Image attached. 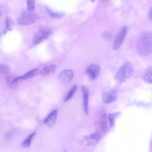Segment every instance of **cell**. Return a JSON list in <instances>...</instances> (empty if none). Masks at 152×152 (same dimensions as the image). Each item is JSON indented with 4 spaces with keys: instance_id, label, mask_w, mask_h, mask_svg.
<instances>
[{
    "instance_id": "1",
    "label": "cell",
    "mask_w": 152,
    "mask_h": 152,
    "mask_svg": "<svg viewBox=\"0 0 152 152\" xmlns=\"http://www.w3.org/2000/svg\"><path fill=\"white\" fill-rule=\"evenodd\" d=\"M137 52L138 55L145 56L152 52V32L144 33L137 44Z\"/></svg>"
},
{
    "instance_id": "2",
    "label": "cell",
    "mask_w": 152,
    "mask_h": 152,
    "mask_svg": "<svg viewBox=\"0 0 152 152\" xmlns=\"http://www.w3.org/2000/svg\"><path fill=\"white\" fill-rule=\"evenodd\" d=\"M134 72L132 64L129 62H125L116 72L115 78L118 83H122L131 77Z\"/></svg>"
},
{
    "instance_id": "3",
    "label": "cell",
    "mask_w": 152,
    "mask_h": 152,
    "mask_svg": "<svg viewBox=\"0 0 152 152\" xmlns=\"http://www.w3.org/2000/svg\"><path fill=\"white\" fill-rule=\"evenodd\" d=\"M52 34V30L49 27H42L39 29L33 37L32 42L34 45L39 44L47 39Z\"/></svg>"
},
{
    "instance_id": "4",
    "label": "cell",
    "mask_w": 152,
    "mask_h": 152,
    "mask_svg": "<svg viewBox=\"0 0 152 152\" xmlns=\"http://www.w3.org/2000/svg\"><path fill=\"white\" fill-rule=\"evenodd\" d=\"M37 16L33 12L28 11H23L17 18V23L21 25H29L36 22Z\"/></svg>"
},
{
    "instance_id": "5",
    "label": "cell",
    "mask_w": 152,
    "mask_h": 152,
    "mask_svg": "<svg viewBox=\"0 0 152 152\" xmlns=\"http://www.w3.org/2000/svg\"><path fill=\"white\" fill-rule=\"evenodd\" d=\"M126 33H127V27L126 26L122 27L120 30V31H119V33L117 34L113 41V46H112L113 50H116L120 48L126 35Z\"/></svg>"
},
{
    "instance_id": "6",
    "label": "cell",
    "mask_w": 152,
    "mask_h": 152,
    "mask_svg": "<svg viewBox=\"0 0 152 152\" xmlns=\"http://www.w3.org/2000/svg\"><path fill=\"white\" fill-rule=\"evenodd\" d=\"M74 77V72L72 69H68L61 71L58 74V80L63 84H68Z\"/></svg>"
},
{
    "instance_id": "7",
    "label": "cell",
    "mask_w": 152,
    "mask_h": 152,
    "mask_svg": "<svg viewBox=\"0 0 152 152\" xmlns=\"http://www.w3.org/2000/svg\"><path fill=\"white\" fill-rule=\"evenodd\" d=\"M100 71V67L98 65L91 64L89 65L86 69V74L91 80H94L96 78L99 74Z\"/></svg>"
},
{
    "instance_id": "8",
    "label": "cell",
    "mask_w": 152,
    "mask_h": 152,
    "mask_svg": "<svg viewBox=\"0 0 152 152\" xmlns=\"http://www.w3.org/2000/svg\"><path fill=\"white\" fill-rule=\"evenodd\" d=\"M101 139V135L99 132H94L88 135H86L84 138V141L88 145H96Z\"/></svg>"
},
{
    "instance_id": "9",
    "label": "cell",
    "mask_w": 152,
    "mask_h": 152,
    "mask_svg": "<svg viewBox=\"0 0 152 152\" xmlns=\"http://www.w3.org/2000/svg\"><path fill=\"white\" fill-rule=\"evenodd\" d=\"M39 69V68H35V69H33L28 72H27V73L24 74V75H22L20 77H16L14 79H13L11 83L12 84H14V83H17L19 81H23V80H27V79H29L30 78H32L33 77H34L37 73L38 72Z\"/></svg>"
},
{
    "instance_id": "10",
    "label": "cell",
    "mask_w": 152,
    "mask_h": 152,
    "mask_svg": "<svg viewBox=\"0 0 152 152\" xmlns=\"http://www.w3.org/2000/svg\"><path fill=\"white\" fill-rule=\"evenodd\" d=\"M97 124L99 129L104 131L107 126V115L104 110L100 112L97 116Z\"/></svg>"
},
{
    "instance_id": "11",
    "label": "cell",
    "mask_w": 152,
    "mask_h": 152,
    "mask_svg": "<svg viewBox=\"0 0 152 152\" xmlns=\"http://www.w3.org/2000/svg\"><path fill=\"white\" fill-rule=\"evenodd\" d=\"M117 93L116 91L112 90L109 92H106L102 96L103 102L105 104H109L114 102L117 98Z\"/></svg>"
},
{
    "instance_id": "12",
    "label": "cell",
    "mask_w": 152,
    "mask_h": 152,
    "mask_svg": "<svg viewBox=\"0 0 152 152\" xmlns=\"http://www.w3.org/2000/svg\"><path fill=\"white\" fill-rule=\"evenodd\" d=\"M81 91L83 97V108L84 113L87 115L88 113V96H89V91L87 87L84 86H81Z\"/></svg>"
},
{
    "instance_id": "13",
    "label": "cell",
    "mask_w": 152,
    "mask_h": 152,
    "mask_svg": "<svg viewBox=\"0 0 152 152\" xmlns=\"http://www.w3.org/2000/svg\"><path fill=\"white\" fill-rule=\"evenodd\" d=\"M58 115V110L55 109L53 110L43 121V123L45 125L52 127L55 123Z\"/></svg>"
},
{
    "instance_id": "14",
    "label": "cell",
    "mask_w": 152,
    "mask_h": 152,
    "mask_svg": "<svg viewBox=\"0 0 152 152\" xmlns=\"http://www.w3.org/2000/svg\"><path fill=\"white\" fill-rule=\"evenodd\" d=\"M142 79L147 83L152 84V66L146 69L142 74Z\"/></svg>"
},
{
    "instance_id": "15",
    "label": "cell",
    "mask_w": 152,
    "mask_h": 152,
    "mask_svg": "<svg viewBox=\"0 0 152 152\" xmlns=\"http://www.w3.org/2000/svg\"><path fill=\"white\" fill-rule=\"evenodd\" d=\"M56 66L54 64L49 65H48V66H45V68H43L40 71V73L42 75H49V74L55 72V71L56 69Z\"/></svg>"
},
{
    "instance_id": "16",
    "label": "cell",
    "mask_w": 152,
    "mask_h": 152,
    "mask_svg": "<svg viewBox=\"0 0 152 152\" xmlns=\"http://www.w3.org/2000/svg\"><path fill=\"white\" fill-rule=\"evenodd\" d=\"M35 134H36V132H34L31 133L30 135H28L21 143V147L23 148H27V147H30L31 141H32V139L34 137V136L35 135Z\"/></svg>"
},
{
    "instance_id": "17",
    "label": "cell",
    "mask_w": 152,
    "mask_h": 152,
    "mask_svg": "<svg viewBox=\"0 0 152 152\" xmlns=\"http://www.w3.org/2000/svg\"><path fill=\"white\" fill-rule=\"evenodd\" d=\"M46 11L48 13V14L52 17H54V18H61V17H62L64 15V14L62 12H56V11H53V10L48 8H46Z\"/></svg>"
},
{
    "instance_id": "18",
    "label": "cell",
    "mask_w": 152,
    "mask_h": 152,
    "mask_svg": "<svg viewBox=\"0 0 152 152\" xmlns=\"http://www.w3.org/2000/svg\"><path fill=\"white\" fill-rule=\"evenodd\" d=\"M77 90V87L76 86H74L71 89L69 90V91L68 92V93L66 94L65 99H64V102H66L67 101H68L70 99H71L73 96V95L74 94V93L76 92Z\"/></svg>"
},
{
    "instance_id": "19",
    "label": "cell",
    "mask_w": 152,
    "mask_h": 152,
    "mask_svg": "<svg viewBox=\"0 0 152 152\" xmlns=\"http://www.w3.org/2000/svg\"><path fill=\"white\" fill-rule=\"evenodd\" d=\"M0 71L1 74L3 75H8L10 72V69L9 68V66L5 64H1L0 65Z\"/></svg>"
},
{
    "instance_id": "20",
    "label": "cell",
    "mask_w": 152,
    "mask_h": 152,
    "mask_svg": "<svg viewBox=\"0 0 152 152\" xmlns=\"http://www.w3.org/2000/svg\"><path fill=\"white\" fill-rule=\"evenodd\" d=\"M118 114V113H109V116H108V119H109V124H110V127H112L113 126V125L114 124V122H115V118H116Z\"/></svg>"
},
{
    "instance_id": "21",
    "label": "cell",
    "mask_w": 152,
    "mask_h": 152,
    "mask_svg": "<svg viewBox=\"0 0 152 152\" xmlns=\"http://www.w3.org/2000/svg\"><path fill=\"white\" fill-rule=\"evenodd\" d=\"M27 11L30 12H33L35 9L36 5L34 1H28L27 2Z\"/></svg>"
},
{
    "instance_id": "22",
    "label": "cell",
    "mask_w": 152,
    "mask_h": 152,
    "mask_svg": "<svg viewBox=\"0 0 152 152\" xmlns=\"http://www.w3.org/2000/svg\"><path fill=\"white\" fill-rule=\"evenodd\" d=\"M148 17H149V19L152 21V7L151 8V9H150V11H149V12H148Z\"/></svg>"
}]
</instances>
